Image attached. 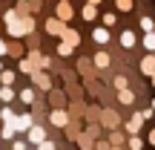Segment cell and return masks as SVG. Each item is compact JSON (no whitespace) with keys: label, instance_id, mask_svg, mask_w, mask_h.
Segmentation results:
<instances>
[{"label":"cell","instance_id":"cell-27","mask_svg":"<svg viewBox=\"0 0 155 150\" xmlns=\"http://www.w3.org/2000/svg\"><path fill=\"white\" fill-rule=\"evenodd\" d=\"M15 78H17L15 69H0V84H15Z\"/></svg>","mask_w":155,"mask_h":150},{"label":"cell","instance_id":"cell-11","mask_svg":"<svg viewBox=\"0 0 155 150\" xmlns=\"http://www.w3.org/2000/svg\"><path fill=\"white\" fill-rule=\"evenodd\" d=\"M138 67H141V75H147V78H150V75L155 72V52H147V55L141 58V64H138Z\"/></svg>","mask_w":155,"mask_h":150},{"label":"cell","instance_id":"cell-31","mask_svg":"<svg viewBox=\"0 0 155 150\" xmlns=\"http://www.w3.org/2000/svg\"><path fill=\"white\" fill-rule=\"evenodd\" d=\"M86 113V121H98L101 118V107H89V110H83Z\"/></svg>","mask_w":155,"mask_h":150},{"label":"cell","instance_id":"cell-5","mask_svg":"<svg viewBox=\"0 0 155 150\" xmlns=\"http://www.w3.org/2000/svg\"><path fill=\"white\" fill-rule=\"evenodd\" d=\"M43 139H49V136H46V127H43V124H38V121H35L32 127L26 130V141H29V145H40Z\"/></svg>","mask_w":155,"mask_h":150},{"label":"cell","instance_id":"cell-23","mask_svg":"<svg viewBox=\"0 0 155 150\" xmlns=\"http://www.w3.org/2000/svg\"><path fill=\"white\" fill-rule=\"evenodd\" d=\"M17 69H20L23 75H32V72H35L38 67H35V61H29V58H20V64H17Z\"/></svg>","mask_w":155,"mask_h":150},{"label":"cell","instance_id":"cell-46","mask_svg":"<svg viewBox=\"0 0 155 150\" xmlns=\"http://www.w3.org/2000/svg\"><path fill=\"white\" fill-rule=\"evenodd\" d=\"M152 110H155V95H152Z\"/></svg>","mask_w":155,"mask_h":150},{"label":"cell","instance_id":"cell-39","mask_svg":"<svg viewBox=\"0 0 155 150\" xmlns=\"http://www.w3.org/2000/svg\"><path fill=\"white\" fill-rule=\"evenodd\" d=\"M12 150H26V141L23 139H12Z\"/></svg>","mask_w":155,"mask_h":150},{"label":"cell","instance_id":"cell-32","mask_svg":"<svg viewBox=\"0 0 155 150\" xmlns=\"http://www.w3.org/2000/svg\"><path fill=\"white\" fill-rule=\"evenodd\" d=\"M35 67H38V69H49V67H52V61H49L46 55H38V61H35Z\"/></svg>","mask_w":155,"mask_h":150},{"label":"cell","instance_id":"cell-34","mask_svg":"<svg viewBox=\"0 0 155 150\" xmlns=\"http://www.w3.org/2000/svg\"><path fill=\"white\" fill-rule=\"evenodd\" d=\"M9 55H12V58H20V55H23V46H20V44H9Z\"/></svg>","mask_w":155,"mask_h":150},{"label":"cell","instance_id":"cell-10","mask_svg":"<svg viewBox=\"0 0 155 150\" xmlns=\"http://www.w3.org/2000/svg\"><path fill=\"white\" fill-rule=\"evenodd\" d=\"M92 64H95V69H98V72H106V69H109V64H112V58H109V52H106V49H101L98 55L92 58Z\"/></svg>","mask_w":155,"mask_h":150},{"label":"cell","instance_id":"cell-9","mask_svg":"<svg viewBox=\"0 0 155 150\" xmlns=\"http://www.w3.org/2000/svg\"><path fill=\"white\" fill-rule=\"evenodd\" d=\"M72 15H75L72 3H69V0H58V9H55V17H61V20H72Z\"/></svg>","mask_w":155,"mask_h":150},{"label":"cell","instance_id":"cell-43","mask_svg":"<svg viewBox=\"0 0 155 150\" xmlns=\"http://www.w3.org/2000/svg\"><path fill=\"white\" fill-rule=\"evenodd\" d=\"M109 150H124V145H112V147H109Z\"/></svg>","mask_w":155,"mask_h":150},{"label":"cell","instance_id":"cell-38","mask_svg":"<svg viewBox=\"0 0 155 150\" xmlns=\"http://www.w3.org/2000/svg\"><path fill=\"white\" fill-rule=\"evenodd\" d=\"M104 23H106V26H115V23H118V17L112 15V12H106V15H104Z\"/></svg>","mask_w":155,"mask_h":150},{"label":"cell","instance_id":"cell-17","mask_svg":"<svg viewBox=\"0 0 155 150\" xmlns=\"http://www.w3.org/2000/svg\"><path fill=\"white\" fill-rule=\"evenodd\" d=\"M61 40H66L69 46H78V44H81V35H78L75 29H69V26H66V29H63V35H61Z\"/></svg>","mask_w":155,"mask_h":150},{"label":"cell","instance_id":"cell-40","mask_svg":"<svg viewBox=\"0 0 155 150\" xmlns=\"http://www.w3.org/2000/svg\"><path fill=\"white\" fill-rule=\"evenodd\" d=\"M3 55H9V44H6V40L0 38V58H3Z\"/></svg>","mask_w":155,"mask_h":150},{"label":"cell","instance_id":"cell-15","mask_svg":"<svg viewBox=\"0 0 155 150\" xmlns=\"http://www.w3.org/2000/svg\"><path fill=\"white\" fill-rule=\"evenodd\" d=\"M15 101V84H0V104H12Z\"/></svg>","mask_w":155,"mask_h":150},{"label":"cell","instance_id":"cell-20","mask_svg":"<svg viewBox=\"0 0 155 150\" xmlns=\"http://www.w3.org/2000/svg\"><path fill=\"white\" fill-rule=\"evenodd\" d=\"M63 130H66L69 141H78V139H81V127H78V124L72 121V118H69V124H66V127H63Z\"/></svg>","mask_w":155,"mask_h":150},{"label":"cell","instance_id":"cell-7","mask_svg":"<svg viewBox=\"0 0 155 150\" xmlns=\"http://www.w3.org/2000/svg\"><path fill=\"white\" fill-rule=\"evenodd\" d=\"M63 29H66V20H61V17H49V20H46V32H49L52 38H61Z\"/></svg>","mask_w":155,"mask_h":150},{"label":"cell","instance_id":"cell-3","mask_svg":"<svg viewBox=\"0 0 155 150\" xmlns=\"http://www.w3.org/2000/svg\"><path fill=\"white\" fill-rule=\"evenodd\" d=\"M75 69H78V75H81L86 84H92V81H95V75H98V69H95V64L89 61V58H81V61L75 64Z\"/></svg>","mask_w":155,"mask_h":150},{"label":"cell","instance_id":"cell-37","mask_svg":"<svg viewBox=\"0 0 155 150\" xmlns=\"http://www.w3.org/2000/svg\"><path fill=\"white\" fill-rule=\"evenodd\" d=\"M141 118H144V121H152V118H155V110H152V107H147V110H141Z\"/></svg>","mask_w":155,"mask_h":150},{"label":"cell","instance_id":"cell-4","mask_svg":"<svg viewBox=\"0 0 155 150\" xmlns=\"http://www.w3.org/2000/svg\"><path fill=\"white\" fill-rule=\"evenodd\" d=\"M29 78H32V84L40 89V92H49V89H52V78H49V72H46V69H35Z\"/></svg>","mask_w":155,"mask_h":150},{"label":"cell","instance_id":"cell-41","mask_svg":"<svg viewBox=\"0 0 155 150\" xmlns=\"http://www.w3.org/2000/svg\"><path fill=\"white\" fill-rule=\"evenodd\" d=\"M147 141H150V145H152V147H155V127H152V130H150V133H147Z\"/></svg>","mask_w":155,"mask_h":150},{"label":"cell","instance_id":"cell-19","mask_svg":"<svg viewBox=\"0 0 155 150\" xmlns=\"http://www.w3.org/2000/svg\"><path fill=\"white\" fill-rule=\"evenodd\" d=\"M0 121H3V124H15V110H12L9 104L0 107Z\"/></svg>","mask_w":155,"mask_h":150},{"label":"cell","instance_id":"cell-14","mask_svg":"<svg viewBox=\"0 0 155 150\" xmlns=\"http://www.w3.org/2000/svg\"><path fill=\"white\" fill-rule=\"evenodd\" d=\"M92 40H95L98 46H106V44H109V26H98V29L92 32Z\"/></svg>","mask_w":155,"mask_h":150},{"label":"cell","instance_id":"cell-6","mask_svg":"<svg viewBox=\"0 0 155 150\" xmlns=\"http://www.w3.org/2000/svg\"><path fill=\"white\" fill-rule=\"evenodd\" d=\"M121 127H124V133H127V136L141 133V127H144V118H141V113H132V116H129V121H124Z\"/></svg>","mask_w":155,"mask_h":150},{"label":"cell","instance_id":"cell-1","mask_svg":"<svg viewBox=\"0 0 155 150\" xmlns=\"http://www.w3.org/2000/svg\"><path fill=\"white\" fill-rule=\"evenodd\" d=\"M101 127H106V130H118L121 127V116H118V110H109V107H104V110H101Z\"/></svg>","mask_w":155,"mask_h":150},{"label":"cell","instance_id":"cell-26","mask_svg":"<svg viewBox=\"0 0 155 150\" xmlns=\"http://www.w3.org/2000/svg\"><path fill=\"white\" fill-rule=\"evenodd\" d=\"M15 124H3V130H0V139H3V141H12V139H15Z\"/></svg>","mask_w":155,"mask_h":150},{"label":"cell","instance_id":"cell-33","mask_svg":"<svg viewBox=\"0 0 155 150\" xmlns=\"http://www.w3.org/2000/svg\"><path fill=\"white\" fill-rule=\"evenodd\" d=\"M92 147H95V150H109L112 145H109V139H95V141H92Z\"/></svg>","mask_w":155,"mask_h":150},{"label":"cell","instance_id":"cell-13","mask_svg":"<svg viewBox=\"0 0 155 150\" xmlns=\"http://www.w3.org/2000/svg\"><path fill=\"white\" fill-rule=\"evenodd\" d=\"M52 107H66V92H61V89L52 87L49 89V110Z\"/></svg>","mask_w":155,"mask_h":150},{"label":"cell","instance_id":"cell-30","mask_svg":"<svg viewBox=\"0 0 155 150\" xmlns=\"http://www.w3.org/2000/svg\"><path fill=\"white\" fill-rule=\"evenodd\" d=\"M138 23H141V29H144V32H152V29H155V20H152L150 15H144V17L138 20Z\"/></svg>","mask_w":155,"mask_h":150},{"label":"cell","instance_id":"cell-44","mask_svg":"<svg viewBox=\"0 0 155 150\" xmlns=\"http://www.w3.org/2000/svg\"><path fill=\"white\" fill-rule=\"evenodd\" d=\"M86 3H92V6H98V3H101V0H86Z\"/></svg>","mask_w":155,"mask_h":150},{"label":"cell","instance_id":"cell-36","mask_svg":"<svg viewBox=\"0 0 155 150\" xmlns=\"http://www.w3.org/2000/svg\"><path fill=\"white\" fill-rule=\"evenodd\" d=\"M35 147H38V150H58V147H55V141H52V139H43L40 145H35Z\"/></svg>","mask_w":155,"mask_h":150},{"label":"cell","instance_id":"cell-22","mask_svg":"<svg viewBox=\"0 0 155 150\" xmlns=\"http://www.w3.org/2000/svg\"><path fill=\"white\" fill-rule=\"evenodd\" d=\"M55 52H58V55H61V58H69V55H72V52H75V46H69L66 40H58Z\"/></svg>","mask_w":155,"mask_h":150},{"label":"cell","instance_id":"cell-42","mask_svg":"<svg viewBox=\"0 0 155 150\" xmlns=\"http://www.w3.org/2000/svg\"><path fill=\"white\" fill-rule=\"evenodd\" d=\"M81 150H95V147L92 145H81Z\"/></svg>","mask_w":155,"mask_h":150},{"label":"cell","instance_id":"cell-24","mask_svg":"<svg viewBox=\"0 0 155 150\" xmlns=\"http://www.w3.org/2000/svg\"><path fill=\"white\" fill-rule=\"evenodd\" d=\"M106 139H109V145H124V141H127V136H124L121 127H118V130H109V136H106Z\"/></svg>","mask_w":155,"mask_h":150},{"label":"cell","instance_id":"cell-28","mask_svg":"<svg viewBox=\"0 0 155 150\" xmlns=\"http://www.w3.org/2000/svg\"><path fill=\"white\" fill-rule=\"evenodd\" d=\"M127 145H129V150H141V147H144V139H141L138 133H135V136H127Z\"/></svg>","mask_w":155,"mask_h":150},{"label":"cell","instance_id":"cell-16","mask_svg":"<svg viewBox=\"0 0 155 150\" xmlns=\"http://www.w3.org/2000/svg\"><path fill=\"white\" fill-rule=\"evenodd\" d=\"M118 104H124V107H132V104H135V92H132L129 87L118 89Z\"/></svg>","mask_w":155,"mask_h":150},{"label":"cell","instance_id":"cell-29","mask_svg":"<svg viewBox=\"0 0 155 150\" xmlns=\"http://www.w3.org/2000/svg\"><path fill=\"white\" fill-rule=\"evenodd\" d=\"M115 9L118 12H132L135 9V0H115Z\"/></svg>","mask_w":155,"mask_h":150},{"label":"cell","instance_id":"cell-12","mask_svg":"<svg viewBox=\"0 0 155 150\" xmlns=\"http://www.w3.org/2000/svg\"><path fill=\"white\" fill-rule=\"evenodd\" d=\"M118 40H121V46H124L127 52L138 46V38H135V32H132V29H124V32H121V38H118Z\"/></svg>","mask_w":155,"mask_h":150},{"label":"cell","instance_id":"cell-45","mask_svg":"<svg viewBox=\"0 0 155 150\" xmlns=\"http://www.w3.org/2000/svg\"><path fill=\"white\" fill-rule=\"evenodd\" d=\"M150 78H152V87H155V72H152V75H150Z\"/></svg>","mask_w":155,"mask_h":150},{"label":"cell","instance_id":"cell-2","mask_svg":"<svg viewBox=\"0 0 155 150\" xmlns=\"http://www.w3.org/2000/svg\"><path fill=\"white\" fill-rule=\"evenodd\" d=\"M69 118H72V116H69L66 107H52V110H49V124H52V127H58V130L66 127Z\"/></svg>","mask_w":155,"mask_h":150},{"label":"cell","instance_id":"cell-25","mask_svg":"<svg viewBox=\"0 0 155 150\" xmlns=\"http://www.w3.org/2000/svg\"><path fill=\"white\" fill-rule=\"evenodd\" d=\"M20 101L32 107V104H35V87H26V89H20Z\"/></svg>","mask_w":155,"mask_h":150},{"label":"cell","instance_id":"cell-47","mask_svg":"<svg viewBox=\"0 0 155 150\" xmlns=\"http://www.w3.org/2000/svg\"><path fill=\"white\" fill-rule=\"evenodd\" d=\"M0 69H3V64H0Z\"/></svg>","mask_w":155,"mask_h":150},{"label":"cell","instance_id":"cell-18","mask_svg":"<svg viewBox=\"0 0 155 150\" xmlns=\"http://www.w3.org/2000/svg\"><path fill=\"white\" fill-rule=\"evenodd\" d=\"M141 46H144L147 52H155V29H152V32H144V38H141Z\"/></svg>","mask_w":155,"mask_h":150},{"label":"cell","instance_id":"cell-35","mask_svg":"<svg viewBox=\"0 0 155 150\" xmlns=\"http://www.w3.org/2000/svg\"><path fill=\"white\" fill-rule=\"evenodd\" d=\"M115 89H124V87H129V81H127V75H115Z\"/></svg>","mask_w":155,"mask_h":150},{"label":"cell","instance_id":"cell-8","mask_svg":"<svg viewBox=\"0 0 155 150\" xmlns=\"http://www.w3.org/2000/svg\"><path fill=\"white\" fill-rule=\"evenodd\" d=\"M35 124V116L32 113H23V116H15V133H26L29 127Z\"/></svg>","mask_w":155,"mask_h":150},{"label":"cell","instance_id":"cell-21","mask_svg":"<svg viewBox=\"0 0 155 150\" xmlns=\"http://www.w3.org/2000/svg\"><path fill=\"white\" fill-rule=\"evenodd\" d=\"M81 17H83V20H95V17H98V6L86 3V6L81 9Z\"/></svg>","mask_w":155,"mask_h":150}]
</instances>
